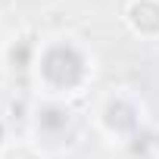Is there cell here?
<instances>
[{
    "mask_svg": "<svg viewBox=\"0 0 159 159\" xmlns=\"http://www.w3.org/2000/svg\"><path fill=\"white\" fill-rule=\"evenodd\" d=\"M97 72H100V56L94 44L78 31L59 28L41 34L28 69V88L31 97L78 103L91 97Z\"/></svg>",
    "mask_w": 159,
    "mask_h": 159,
    "instance_id": "6da1fadb",
    "label": "cell"
},
{
    "mask_svg": "<svg viewBox=\"0 0 159 159\" xmlns=\"http://www.w3.org/2000/svg\"><path fill=\"white\" fill-rule=\"evenodd\" d=\"M88 128L109 147L128 150L147 140L153 122L147 100L131 84H109L91 94L88 103Z\"/></svg>",
    "mask_w": 159,
    "mask_h": 159,
    "instance_id": "7a4b0ae2",
    "label": "cell"
},
{
    "mask_svg": "<svg viewBox=\"0 0 159 159\" xmlns=\"http://www.w3.org/2000/svg\"><path fill=\"white\" fill-rule=\"evenodd\" d=\"M88 125V116H81L78 103L66 100H47V97H31L25 106V134L31 143H38L47 156L66 153L78 143Z\"/></svg>",
    "mask_w": 159,
    "mask_h": 159,
    "instance_id": "3957f363",
    "label": "cell"
},
{
    "mask_svg": "<svg viewBox=\"0 0 159 159\" xmlns=\"http://www.w3.org/2000/svg\"><path fill=\"white\" fill-rule=\"evenodd\" d=\"M119 19L131 38L143 44L159 41V0H125Z\"/></svg>",
    "mask_w": 159,
    "mask_h": 159,
    "instance_id": "277c9868",
    "label": "cell"
},
{
    "mask_svg": "<svg viewBox=\"0 0 159 159\" xmlns=\"http://www.w3.org/2000/svg\"><path fill=\"white\" fill-rule=\"evenodd\" d=\"M41 34L31 28H16L13 34H3V75H22L28 81V69L34 59Z\"/></svg>",
    "mask_w": 159,
    "mask_h": 159,
    "instance_id": "5b68a950",
    "label": "cell"
},
{
    "mask_svg": "<svg viewBox=\"0 0 159 159\" xmlns=\"http://www.w3.org/2000/svg\"><path fill=\"white\" fill-rule=\"evenodd\" d=\"M0 159H50L38 143H31L28 137H16L10 147L0 150Z\"/></svg>",
    "mask_w": 159,
    "mask_h": 159,
    "instance_id": "8992f818",
    "label": "cell"
},
{
    "mask_svg": "<svg viewBox=\"0 0 159 159\" xmlns=\"http://www.w3.org/2000/svg\"><path fill=\"white\" fill-rule=\"evenodd\" d=\"M13 140H16V125H13L10 112L0 106V150H3V147H10Z\"/></svg>",
    "mask_w": 159,
    "mask_h": 159,
    "instance_id": "52a82bcc",
    "label": "cell"
},
{
    "mask_svg": "<svg viewBox=\"0 0 159 159\" xmlns=\"http://www.w3.org/2000/svg\"><path fill=\"white\" fill-rule=\"evenodd\" d=\"M147 150H150L153 159H159V125L150 128V134H147Z\"/></svg>",
    "mask_w": 159,
    "mask_h": 159,
    "instance_id": "ba28073f",
    "label": "cell"
},
{
    "mask_svg": "<svg viewBox=\"0 0 159 159\" xmlns=\"http://www.w3.org/2000/svg\"><path fill=\"white\" fill-rule=\"evenodd\" d=\"M7 3H10V0H0V7H7Z\"/></svg>",
    "mask_w": 159,
    "mask_h": 159,
    "instance_id": "9c48e42d",
    "label": "cell"
},
{
    "mask_svg": "<svg viewBox=\"0 0 159 159\" xmlns=\"http://www.w3.org/2000/svg\"><path fill=\"white\" fill-rule=\"evenodd\" d=\"M44 3H59V0H44Z\"/></svg>",
    "mask_w": 159,
    "mask_h": 159,
    "instance_id": "30bf717a",
    "label": "cell"
}]
</instances>
